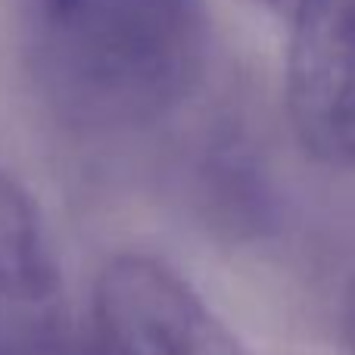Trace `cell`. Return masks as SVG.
<instances>
[{
  "instance_id": "6",
  "label": "cell",
  "mask_w": 355,
  "mask_h": 355,
  "mask_svg": "<svg viewBox=\"0 0 355 355\" xmlns=\"http://www.w3.org/2000/svg\"><path fill=\"white\" fill-rule=\"evenodd\" d=\"M259 3H265V6H268V10L281 12V16H290V12H293L296 6L302 3V0H259Z\"/></svg>"
},
{
  "instance_id": "4",
  "label": "cell",
  "mask_w": 355,
  "mask_h": 355,
  "mask_svg": "<svg viewBox=\"0 0 355 355\" xmlns=\"http://www.w3.org/2000/svg\"><path fill=\"white\" fill-rule=\"evenodd\" d=\"M62 277L31 193L0 168V355H53Z\"/></svg>"
},
{
  "instance_id": "2",
  "label": "cell",
  "mask_w": 355,
  "mask_h": 355,
  "mask_svg": "<svg viewBox=\"0 0 355 355\" xmlns=\"http://www.w3.org/2000/svg\"><path fill=\"white\" fill-rule=\"evenodd\" d=\"M85 355H250L159 259L122 252L94 284Z\"/></svg>"
},
{
  "instance_id": "5",
  "label": "cell",
  "mask_w": 355,
  "mask_h": 355,
  "mask_svg": "<svg viewBox=\"0 0 355 355\" xmlns=\"http://www.w3.org/2000/svg\"><path fill=\"white\" fill-rule=\"evenodd\" d=\"M340 327H343V343H346V352L355 355V277L346 287V296H343V312H340Z\"/></svg>"
},
{
  "instance_id": "3",
  "label": "cell",
  "mask_w": 355,
  "mask_h": 355,
  "mask_svg": "<svg viewBox=\"0 0 355 355\" xmlns=\"http://www.w3.org/2000/svg\"><path fill=\"white\" fill-rule=\"evenodd\" d=\"M284 100L302 153L355 168V0H302L290 12Z\"/></svg>"
},
{
  "instance_id": "1",
  "label": "cell",
  "mask_w": 355,
  "mask_h": 355,
  "mask_svg": "<svg viewBox=\"0 0 355 355\" xmlns=\"http://www.w3.org/2000/svg\"><path fill=\"white\" fill-rule=\"evenodd\" d=\"M22 62L47 110L85 135L178 112L209 66L202 0H12Z\"/></svg>"
}]
</instances>
